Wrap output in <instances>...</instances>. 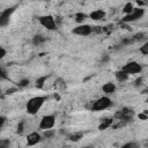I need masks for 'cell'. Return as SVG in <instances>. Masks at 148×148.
Instances as JSON below:
<instances>
[{
  "mask_svg": "<svg viewBox=\"0 0 148 148\" xmlns=\"http://www.w3.org/2000/svg\"><path fill=\"white\" fill-rule=\"evenodd\" d=\"M46 102V97L45 96H35L32 98H30L28 102H27V105H25V110L29 114H36L40 109L42 106L44 105V103Z\"/></svg>",
  "mask_w": 148,
  "mask_h": 148,
  "instance_id": "obj_1",
  "label": "cell"
},
{
  "mask_svg": "<svg viewBox=\"0 0 148 148\" xmlns=\"http://www.w3.org/2000/svg\"><path fill=\"white\" fill-rule=\"evenodd\" d=\"M112 104V101L108 97V96H102L99 98H97L96 101H94L92 105H91V110L94 111H103V110H106L111 106Z\"/></svg>",
  "mask_w": 148,
  "mask_h": 148,
  "instance_id": "obj_2",
  "label": "cell"
},
{
  "mask_svg": "<svg viewBox=\"0 0 148 148\" xmlns=\"http://www.w3.org/2000/svg\"><path fill=\"white\" fill-rule=\"evenodd\" d=\"M54 125H56V116L54 114H46L39 121V128L42 131L52 130L54 127Z\"/></svg>",
  "mask_w": 148,
  "mask_h": 148,
  "instance_id": "obj_3",
  "label": "cell"
},
{
  "mask_svg": "<svg viewBox=\"0 0 148 148\" xmlns=\"http://www.w3.org/2000/svg\"><path fill=\"white\" fill-rule=\"evenodd\" d=\"M145 14V9L142 7H134L133 12L128 15H125L123 17V22L125 23H130V22H134L136 20H140Z\"/></svg>",
  "mask_w": 148,
  "mask_h": 148,
  "instance_id": "obj_4",
  "label": "cell"
},
{
  "mask_svg": "<svg viewBox=\"0 0 148 148\" xmlns=\"http://www.w3.org/2000/svg\"><path fill=\"white\" fill-rule=\"evenodd\" d=\"M39 23L46 29V30H50V31H53L57 29V23H56V20L52 15H43L39 17Z\"/></svg>",
  "mask_w": 148,
  "mask_h": 148,
  "instance_id": "obj_5",
  "label": "cell"
},
{
  "mask_svg": "<svg viewBox=\"0 0 148 148\" xmlns=\"http://www.w3.org/2000/svg\"><path fill=\"white\" fill-rule=\"evenodd\" d=\"M121 69L125 71L128 75H133V74H139V73H141L142 66H141L138 61H130V62H127L126 65H124Z\"/></svg>",
  "mask_w": 148,
  "mask_h": 148,
  "instance_id": "obj_6",
  "label": "cell"
},
{
  "mask_svg": "<svg viewBox=\"0 0 148 148\" xmlns=\"http://www.w3.org/2000/svg\"><path fill=\"white\" fill-rule=\"evenodd\" d=\"M72 32H73L74 35L86 37V36H89V35L92 32V28H91V25H89V24H83V23H82V24L76 25V27L72 30Z\"/></svg>",
  "mask_w": 148,
  "mask_h": 148,
  "instance_id": "obj_7",
  "label": "cell"
},
{
  "mask_svg": "<svg viewBox=\"0 0 148 148\" xmlns=\"http://www.w3.org/2000/svg\"><path fill=\"white\" fill-rule=\"evenodd\" d=\"M42 141V135H40V133H38V132H31L30 134H28V136H27V145L28 146H35V145H37V143H39Z\"/></svg>",
  "mask_w": 148,
  "mask_h": 148,
  "instance_id": "obj_8",
  "label": "cell"
},
{
  "mask_svg": "<svg viewBox=\"0 0 148 148\" xmlns=\"http://www.w3.org/2000/svg\"><path fill=\"white\" fill-rule=\"evenodd\" d=\"M13 12H14V7L8 8V9H6V10H3V12L1 13V15H0V25H1V27H6V25L8 24V22H9V16L12 15Z\"/></svg>",
  "mask_w": 148,
  "mask_h": 148,
  "instance_id": "obj_9",
  "label": "cell"
},
{
  "mask_svg": "<svg viewBox=\"0 0 148 148\" xmlns=\"http://www.w3.org/2000/svg\"><path fill=\"white\" fill-rule=\"evenodd\" d=\"M105 12L103 9H95L89 14V18H91L92 21H101L105 17Z\"/></svg>",
  "mask_w": 148,
  "mask_h": 148,
  "instance_id": "obj_10",
  "label": "cell"
},
{
  "mask_svg": "<svg viewBox=\"0 0 148 148\" xmlns=\"http://www.w3.org/2000/svg\"><path fill=\"white\" fill-rule=\"evenodd\" d=\"M116 89H117V87H116V84H114L113 82H106V83H104V84L102 86V90H103V92L106 94V95L113 94V92L116 91Z\"/></svg>",
  "mask_w": 148,
  "mask_h": 148,
  "instance_id": "obj_11",
  "label": "cell"
},
{
  "mask_svg": "<svg viewBox=\"0 0 148 148\" xmlns=\"http://www.w3.org/2000/svg\"><path fill=\"white\" fill-rule=\"evenodd\" d=\"M114 76H116V80H117L118 82H125V81H127L128 77H130V75H128L125 71H123V69L117 71V72L114 73Z\"/></svg>",
  "mask_w": 148,
  "mask_h": 148,
  "instance_id": "obj_12",
  "label": "cell"
},
{
  "mask_svg": "<svg viewBox=\"0 0 148 148\" xmlns=\"http://www.w3.org/2000/svg\"><path fill=\"white\" fill-rule=\"evenodd\" d=\"M88 17H89V15H87V14H84V13H77V14L75 15V21L79 22L80 24H82V22H83L86 18H88Z\"/></svg>",
  "mask_w": 148,
  "mask_h": 148,
  "instance_id": "obj_13",
  "label": "cell"
},
{
  "mask_svg": "<svg viewBox=\"0 0 148 148\" xmlns=\"http://www.w3.org/2000/svg\"><path fill=\"white\" fill-rule=\"evenodd\" d=\"M45 81H46V76H42V77L37 79L36 80V87L39 88V89H42L44 87V84H45Z\"/></svg>",
  "mask_w": 148,
  "mask_h": 148,
  "instance_id": "obj_14",
  "label": "cell"
},
{
  "mask_svg": "<svg viewBox=\"0 0 148 148\" xmlns=\"http://www.w3.org/2000/svg\"><path fill=\"white\" fill-rule=\"evenodd\" d=\"M139 51H140L141 54H143V56H148V40H147L145 44H142V45L140 46Z\"/></svg>",
  "mask_w": 148,
  "mask_h": 148,
  "instance_id": "obj_15",
  "label": "cell"
},
{
  "mask_svg": "<svg viewBox=\"0 0 148 148\" xmlns=\"http://www.w3.org/2000/svg\"><path fill=\"white\" fill-rule=\"evenodd\" d=\"M121 148H140V145L138 142H134V141H131V142H127L125 145L121 146Z\"/></svg>",
  "mask_w": 148,
  "mask_h": 148,
  "instance_id": "obj_16",
  "label": "cell"
},
{
  "mask_svg": "<svg viewBox=\"0 0 148 148\" xmlns=\"http://www.w3.org/2000/svg\"><path fill=\"white\" fill-rule=\"evenodd\" d=\"M133 9H134V7H133V5L130 2V3H126L125 5V7H124V13L126 14V15H128V14H131L132 12H133Z\"/></svg>",
  "mask_w": 148,
  "mask_h": 148,
  "instance_id": "obj_17",
  "label": "cell"
},
{
  "mask_svg": "<svg viewBox=\"0 0 148 148\" xmlns=\"http://www.w3.org/2000/svg\"><path fill=\"white\" fill-rule=\"evenodd\" d=\"M44 40H45V38H44L42 35H37V36L34 37V44H40V43H43Z\"/></svg>",
  "mask_w": 148,
  "mask_h": 148,
  "instance_id": "obj_18",
  "label": "cell"
},
{
  "mask_svg": "<svg viewBox=\"0 0 148 148\" xmlns=\"http://www.w3.org/2000/svg\"><path fill=\"white\" fill-rule=\"evenodd\" d=\"M81 138H82V134H81V133H75V134H72V135L69 136V139H71L72 141H79Z\"/></svg>",
  "mask_w": 148,
  "mask_h": 148,
  "instance_id": "obj_19",
  "label": "cell"
},
{
  "mask_svg": "<svg viewBox=\"0 0 148 148\" xmlns=\"http://www.w3.org/2000/svg\"><path fill=\"white\" fill-rule=\"evenodd\" d=\"M0 148H9V141L8 140H1L0 141Z\"/></svg>",
  "mask_w": 148,
  "mask_h": 148,
  "instance_id": "obj_20",
  "label": "cell"
},
{
  "mask_svg": "<svg viewBox=\"0 0 148 148\" xmlns=\"http://www.w3.org/2000/svg\"><path fill=\"white\" fill-rule=\"evenodd\" d=\"M53 134H54V132H53L52 130H49V131H44V134H43V135H44L45 138H51Z\"/></svg>",
  "mask_w": 148,
  "mask_h": 148,
  "instance_id": "obj_21",
  "label": "cell"
},
{
  "mask_svg": "<svg viewBox=\"0 0 148 148\" xmlns=\"http://www.w3.org/2000/svg\"><path fill=\"white\" fill-rule=\"evenodd\" d=\"M28 84H29V80H28V79H25V80H21L20 83H18L20 87H27Z\"/></svg>",
  "mask_w": 148,
  "mask_h": 148,
  "instance_id": "obj_22",
  "label": "cell"
},
{
  "mask_svg": "<svg viewBox=\"0 0 148 148\" xmlns=\"http://www.w3.org/2000/svg\"><path fill=\"white\" fill-rule=\"evenodd\" d=\"M0 52H1V53H0V58H3V57L6 56V50H5L3 47H1V49H0Z\"/></svg>",
  "mask_w": 148,
  "mask_h": 148,
  "instance_id": "obj_23",
  "label": "cell"
},
{
  "mask_svg": "<svg viewBox=\"0 0 148 148\" xmlns=\"http://www.w3.org/2000/svg\"><path fill=\"white\" fill-rule=\"evenodd\" d=\"M3 124H5V118L2 117V118H1V127L3 126Z\"/></svg>",
  "mask_w": 148,
  "mask_h": 148,
  "instance_id": "obj_24",
  "label": "cell"
},
{
  "mask_svg": "<svg viewBox=\"0 0 148 148\" xmlns=\"http://www.w3.org/2000/svg\"><path fill=\"white\" fill-rule=\"evenodd\" d=\"M82 148H92L91 146H84V147H82Z\"/></svg>",
  "mask_w": 148,
  "mask_h": 148,
  "instance_id": "obj_25",
  "label": "cell"
},
{
  "mask_svg": "<svg viewBox=\"0 0 148 148\" xmlns=\"http://www.w3.org/2000/svg\"><path fill=\"white\" fill-rule=\"evenodd\" d=\"M147 102H148V98H147Z\"/></svg>",
  "mask_w": 148,
  "mask_h": 148,
  "instance_id": "obj_26",
  "label": "cell"
},
{
  "mask_svg": "<svg viewBox=\"0 0 148 148\" xmlns=\"http://www.w3.org/2000/svg\"><path fill=\"white\" fill-rule=\"evenodd\" d=\"M147 94H148V90H147Z\"/></svg>",
  "mask_w": 148,
  "mask_h": 148,
  "instance_id": "obj_27",
  "label": "cell"
}]
</instances>
